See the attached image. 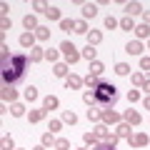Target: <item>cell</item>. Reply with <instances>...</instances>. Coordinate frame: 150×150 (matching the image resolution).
<instances>
[{"label":"cell","mask_w":150,"mask_h":150,"mask_svg":"<svg viewBox=\"0 0 150 150\" xmlns=\"http://www.w3.org/2000/svg\"><path fill=\"white\" fill-rule=\"evenodd\" d=\"M115 98H118V88L110 85V83H100V85L95 88V100L100 103L103 108H108L112 100H115Z\"/></svg>","instance_id":"6da1fadb"},{"label":"cell","mask_w":150,"mask_h":150,"mask_svg":"<svg viewBox=\"0 0 150 150\" xmlns=\"http://www.w3.org/2000/svg\"><path fill=\"white\" fill-rule=\"evenodd\" d=\"M60 53H63V58H65V63H78V60L83 58L80 53H78V48H75L73 43H70V40H63V43H60Z\"/></svg>","instance_id":"7a4b0ae2"},{"label":"cell","mask_w":150,"mask_h":150,"mask_svg":"<svg viewBox=\"0 0 150 150\" xmlns=\"http://www.w3.org/2000/svg\"><path fill=\"white\" fill-rule=\"evenodd\" d=\"M0 98H3V103H15V100H18V90H15V85H3Z\"/></svg>","instance_id":"3957f363"},{"label":"cell","mask_w":150,"mask_h":150,"mask_svg":"<svg viewBox=\"0 0 150 150\" xmlns=\"http://www.w3.org/2000/svg\"><path fill=\"white\" fill-rule=\"evenodd\" d=\"M128 143L133 145V148H148V145H150V138H148L145 133H135L133 138L128 140Z\"/></svg>","instance_id":"277c9868"},{"label":"cell","mask_w":150,"mask_h":150,"mask_svg":"<svg viewBox=\"0 0 150 150\" xmlns=\"http://www.w3.org/2000/svg\"><path fill=\"white\" fill-rule=\"evenodd\" d=\"M103 123H105V125H115V123H120V112L110 110V108H103Z\"/></svg>","instance_id":"5b68a950"},{"label":"cell","mask_w":150,"mask_h":150,"mask_svg":"<svg viewBox=\"0 0 150 150\" xmlns=\"http://www.w3.org/2000/svg\"><path fill=\"white\" fill-rule=\"evenodd\" d=\"M83 85H85V83H83L80 75H68V78H65V88H68V90H80Z\"/></svg>","instance_id":"8992f818"},{"label":"cell","mask_w":150,"mask_h":150,"mask_svg":"<svg viewBox=\"0 0 150 150\" xmlns=\"http://www.w3.org/2000/svg\"><path fill=\"white\" fill-rule=\"evenodd\" d=\"M35 40H38V38H35V33H23V35L18 38V43H20L23 48H28V50H33V48H35Z\"/></svg>","instance_id":"52a82bcc"},{"label":"cell","mask_w":150,"mask_h":150,"mask_svg":"<svg viewBox=\"0 0 150 150\" xmlns=\"http://www.w3.org/2000/svg\"><path fill=\"white\" fill-rule=\"evenodd\" d=\"M10 65L23 75V70H25V65H28V55H13V58H10Z\"/></svg>","instance_id":"ba28073f"},{"label":"cell","mask_w":150,"mask_h":150,"mask_svg":"<svg viewBox=\"0 0 150 150\" xmlns=\"http://www.w3.org/2000/svg\"><path fill=\"white\" fill-rule=\"evenodd\" d=\"M115 135H118L120 140H130V138H133V130H130V123H120L118 128H115Z\"/></svg>","instance_id":"9c48e42d"},{"label":"cell","mask_w":150,"mask_h":150,"mask_svg":"<svg viewBox=\"0 0 150 150\" xmlns=\"http://www.w3.org/2000/svg\"><path fill=\"white\" fill-rule=\"evenodd\" d=\"M123 10H125V15H128V18H133V15H143V5H140V3H125Z\"/></svg>","instance_id":"30bf717a"},{"label":"cell","mask_w":150,"mask_h":150,"mask_svg":"<svg viewBox=\"0 0 150 150\" xmlns=\"http://www.w3.org/2000/svg\"><path fill=\"white\" fill-rule=\"evenodd\" d=\"M123 120H125V123H130V125H140L143 115H140L138 110H125V112H123Z\"/></svg>","instance_id":"8fae6325"},{"label":"cell","mask_w":150,"mask_h":150,"mask_svg":"<svg viewBox=\"0 0 150 150\" xmlns=\"http://www.w3.org/2000/svg\"><path fill=\"white\" fill-rule=\"evenodd\" d=\"M23 28H25V33H35L38 28H40L38 25V18L35 15H25L23 18Z\"/></svg>","instance_id":"7c38bea8"},{"label":"cell","mask_w":150,"mask_h":150,"mask_svg":"<svg viewBox=\"0 0 150 150\" xmlns=\"http://www.w3.org/2000/svg\"><path fill=\"white\" fill-rule=\"evenodd\" d=\"M45 115H48V110H45V108H38V110H30V112H28L30 123H43Z\"/></svg>","instance_id":"4fadbf2b"},{"label":"cell","mask_w":150,"mask_h":150,"mask_svg":"<svg viewBox=\"0 0 150 150\" xmlns=\"http://www.w3.org/2000/svg\"><path fill=\"white\" fill-rule=\"evenodd\" d=\"M88 120H90V123H103V108L93 105L90 110H88Z\"/></svg>","instance_id":"5bb4252c"},{"label":"cell","mask_w":150,"mask_h":150,"mask_svg":"<svg viewBox=\"0 0 150 150\" xmlns=\"http://www.w3.org/2000/svg\"><path fill=\"white\" fill-rule=\"evenodd\" d=\"M125 53L128 55H140L143 53V43H140V40H130V43L125 45Z\"/></svg>","instance_id":"9a60e30c"},{"label":"cell","mask_w":150,"mask_h":150,"mask_svg":"<svg viewBox=\"0 0 150 150\" xmlns=\"http://www.w3.org/2000/svg\"><path fill=\"white\" fill-rule=\"evenodd\" d=\"M95 15H98L95 3H83V20H85V18H95Z\"/></svg>","instance_id":"2e32d148"},{"label":"cell","mask_w":150,"mask_h":150,"mask_svg":"<svg viewBox=\"0 0 150 150\" xmlns=\"http://www.w3.org/2000/svg\"><path fill=\"white\" fill-rule=\"evenodd\" d=\"M28 60H30V63H40V60H45V50L35 45V48L30 50V55H28Z\"/></svg>","instance_id":"e0dca14e"},{"label":"cell","mask_w":150,"mask_h":150,"mask_svg":"<svg viewBox=\"0 0 150 150\" xmlns=\"http://www.w3.org/2000/svg\"><path fill=\"white\" fill-rule=\"evenodd\" d=\"M103 73H105V65H103L100 60H93V63H90V73H88V75H93V78H100Z\"/></svg>","instance_id":"ac0fdd59"},{"label":"cell","mask_w":150,"mask_h":150,"mask_svg":"<svg viewBox=\"0 0 150 150\" xmlns=\"http://www.w3.org/2000/svg\"><path fill=\"white\" fill-rule=\"evenodd\" d=\"M43 108H45V110H58V108H60V100H58V98H55V95H48V98H45V100H43Z\"/></svg>","instance_id":"d6986e66"},{"label":"cell","mask_w":150,"mask_h":150,"mask_svg":"<svg viewBox=\"0 0 150 150\" xmlns=\"http://www.w3.org/2000/svg\"><path fill=\"white\" fill-rule=\"evenodd\" d=\"M135 35H138V40H140V43H143V40H145V38H150V25H145V23H143V25H135Z\"/></svg>","instance_id":"ffe728a7"},{"label":"cell","mask_w":150,"mask_h":150,"mask_svg":"<svg viewBox=\"0 0 150 150\" xmlns=\"http://www.w3.org/2000/svg\"><path fill=\"white\" fill-rule=\"evenodd\" d=\"M100 43H103V33L100 30H90V33H88V45L95 48V45H100Z\"/></svg>","instance_id":"44dd1931"},{"label":"cell","mask_w":150,"mask_h":150,"mask_svg":"<svg viewBox=\"0 0 150 150\" xmlns=\"http://www.w3.org/2000/svg\"><path fill=\"white\" fill-rule=\"evenodd\" d=\"M55 143H58L55 133H43V138H40V145H45V148H55Z\"/></svg>","instance_id":"7402d4cb"},{"label":"cell","mask_w":150,"mask_h":150,"mask_svg":"<svg viewBox=\"0 0 150 150\" xmlns=\"http://www.w3.org/2000/svg\"><path fill=\"white\" fill-rule=\"evenodd\" d=\"M53 73H55V78H68V63H55Z\"/></svg>","instance_id":"603a6c76"},{"label":"cell","mask_w":150,"mask_h":150,"mask_svg":"<svg viewBox=\"0 0 150 150\" xmlns=\"http://www.w3.org/2000/svg\"><path fill=\"white\" fill-rule=\"evenodd\" d=\"M118 140H120V138H118L115 133H108L105 138L100 140V145H105V148H115V145H118Z\"/></svg>","instance_id":"cb8c5ba5"},{"label":"cell","mask_w":150,"mask_h":150,"mask_svg":"<svg viewBox=\"0 0 150 150\" xmlns=\"http://www.w3.org/2000/svg\"><path fill=\"white\" fill-rule=\"evenodd\" d=\"M10 112H13V118H23V115H25V105H23V103H13Z\"/></svg>","instance_id":"d4e9b609"},{"label":"cell","mask_w":150,"mask_h":150,"mask_svg":"<svg viewBox=\"0 0 150 150\" xmlns=\"http://www.w3.org/2000/svg\"><path fill=\"white\" fill-rule=\"evenodd\" d=\"M83 103H85V105L88 108H93V105H95V90H85V93H83Z\"/></svg>","instance_id":"484cf974"},{"label":"cell","mask_w":150,"mask_h":150,"mask_svg":"<svg viewBox=\"0 0 150 150\" xmlns=\"http://www.w3.org/2000/svg\"><path fill=\"white\" fill-rule=\"evenodd\" d=\"M0 148H3V150H15V140H13L10 135H3V140H0Z\"/></svg>","instance_id":"4316f807"},{"label":"cell","mask_w":150,"mask_h":150,"mask_svg":"<svg viewBox=\"0 0 150 150\" xmlns=\"http://www.w3.org/2000/svg\"><path fill=\"white\" fill-rule=\"evenodd\" d=\"M35 38H38V40H50V28L40 25V28L35 30Z\"/></svg>","instance_id":"83f0119b"},{"label":"cell","mask_w":150,"mask_h":150,"mask_svg":"<svg viewBox=\"0 0 150 150\" xmlns=\"http://www.w3.org/2000/svg\"><path fill=\"white\" fill-rule=\"evenodd\" d=\"M63 123H68V125H75V123H78V115H75L73 110H63Z\"/></svg>","instance_id":"f1b7e54d"},{"label":"cell","mask_w":150,"mask_h":150,"mask_svg":"<svg viewBox=\"0 0 150 150\" xmlns=\"http://www.w3.org/2000/svg\"><path fill=\"white\" fill-rule=\"evenodd\" d=\"M60 30H65V33L73 30V33H75V20H70V18H63V20H60Z\"/></svg>","instance_id":"f546056e"},{"label":"cell","mask_w":150,"mask_h":150,"mask_svg":"<svg viewBox=\"0 0 150 150\" xmlns=\"http://www.w3.org/2000/svg\"><path fill=\"white\" fill-rule=\"evenodd\" d=\"M80 55H83L85 60H90V63H93V60H95V55H98V50L93 48V45H85V50H83Z\"/></svg>","instance_id":"4dcf8cb0"},{"label":"cell","mask_w":150,"mask_h":150,"mask_svg":"<svg viewBox=\"0 0 150 150\" xmlns=\"http://www.w3.org/2000/svg\"><path fill=\"white\" fill-rule=\"evenodd\" d=\"M83 140H85V145H98V143H100V138L95 135V130H90V133H85V135H83Z\"/></svg>","instance_id":"1f68e13d"},{"label":"cell","mask_w":150,"mask_h":150,"mask_svg":"<svg viewBox=\"0 0 150 150\" xmlns=\"http://www.w3.org/2000/svg\"><path fill=\"white\" fill-rule=\"evenodd\" d=\"M45 15L50 18V20H63V18H60V10L55 5H48V10H45Z\"/></svg>","instance_id":"d6a6232c"},{"label":"cell","mask_w":150,"mask_h":150,"mask_svg":"<svg viewBox=\"0 0 150 150\" xmlns=\"http://www.w3.org/2000/svg\"><path fill=\"white\" fill-rule=\"evenodd\" d=\"M23 95H25V100H30V103H33V100H35V98H38V88H35V85H28Z\"/></svg>","instance_id":"836d02e7"},{"label":"cell","mask_w":150,"mask_h":150,"mask_svg":"<svg viewBox=\"0 0 150 150\" xmlns=\"http://www.w3.org/2000/svg\"><path fill=\"white\" fill-rule=\"evenodd\" d=\"M83 83H85V85H88V90H95V88L100 85V78H93V75H88V78H85V80H83Z\"/></svg>","instance_id":"e575fe53"},{"label":"cell","mask_w":150,"mask_h":150,"mask_svg":"<svg viewBox=\"0 0 150 150\" xmlns=\"http://www.w3.org/2000/svg\"><path fill=\"white\" fill-rule=\"evenodd\" d=\"M75 33L78 35H88V23L85 20H75Z\"/></svg>","instance_id":"d590c367"},{"label":"cell","mask_w":150,"mask_h":150,"mask_svg":"<svg viewBox=\"0 0 150 150\" xmlns=\"http://www.w3.org/2000/svg\"><path fill=\"white\" fill-rule=\"evenodd\" d=\"M130 80H133V85H135V88H143L145 75H143V73H133V75H130Z\"/></svg>","instance_id":"8d00e7d4"},{"label":"cell","mask_w":150,"mask_h":150,"mask_svg":"<svg viewBox=\"0 0 150 150\" xmlns=\"http://www.w3.org/2000/svg\"><path fill=\"white\" fill-rule=\"evenodd\" d=\"M93 130H95V135H98V138H100V140L105 138L108 133H110V130H108V125H105V123H100V125H95V128H93Z\"/></svg>","instance_id":"74e56055"},{"label":"cell","mask_w":150,"mask_h":150,"mask_svg":"<svg viewBox=\"0 0 150 150\" xmlns=\"http://www.w3.org/2000/svg\"><path fill=\"white\" fill-rule=\"evenodd\" d=\"M58 58H60V53H58V50H53V48H48V50H45V60H50V63H58Z\"/></svg>","instance_id":"f35d334b"},{"label":"cell","mask_w":150,"mask_h":150,"mask_svg":"<svg viewBox=\"0 0 150 150\" xmlns=\"http://www.w3.org/2000/svg\"><path fill=\"white\" fill-rule=\"evenodd\" d=\"M120 28H123V30H135V23H133V18H128V15H125L123 20H120Z\"/></svg>","instance_id":"ab89813d"},{"label":"cell","mask_w":150,"mask_h":150,"mask_svg":"<svg viewBox=\"0 0 150 150\" xmlns=\"http://www.w3.org/2000/svg\"><path fill=\"white\" fill-rule=\"evenodd\" d=\"M115 73L118 75H130V65L128 63H118L115 65Z\"/></svg>","instance_id":"60d3db41"},{"label":"cell","mask_w":150,"mask_h":150,"mask_svg":"<svg viewBox=\"0 0 150 150\" xmlns=\"http://www.w3.org/2000/svg\"><path fill=\"white\" fill-rule=\"evenodd\" d=\"M0 58H3V65H5V63H8V58H10V48H8L5 43L0 45Z\"/></svg>","instance_id":"b9f144b4"},{"label":"cell","mask_w":150,"mask_h":150,"mask_svg":"<svg viewBox=\"0 0 150 150\" xmlns=\"http://www.w3.org/2000/svg\"><path fill=\"white\" fill-rule=\"evenodd\" d=\"M118 25H120V20H115L112 15L105 18V28H108V30H112V28H118Z\"/></svg>","instance_id":"7bdbcfd3"},{"label":"cell","mask_w":150,"mask_h":150,"mask_svg":"<svg viewBox=\"0 0 150 150\" xmlns=\"http://www.w3.org/2000/svg\"><path fill=\"white\" fill-rule=\"evenodd\" d=\"M33 10L45 13V10H48V3H43V0H35V3H33Z\"/></svg>","instance_id":"ee69618b"},{"label":"cell","mask_w":150,"mask_h":150,"mask_svg":"<svg viewBox=\"0 0 150 150\" xmlns=\"http://www.w3.org/2000/svg\"><path fill=\"white\" fill-rule=\"evenodd\" d=\"M55 148H58V150H68V148H70V140H68V138H58Z\"/></svg>","instance_id":"f6af8a7d"},{"label":"cell","mask_w":150,"mask_h":150,"mask_svg":"<svg viewBox=\"0 0 150 150\" xmlns=\"http://www.w3.org/2000/svg\"><path fill=\"white\" fill-rule=\"evenodd\" d=\"M10 28H13V20H10V18H3V20H0V33L10 30Z\"/></svg>","instance_id":"bcb514c9"},{"label":"cell","mask_w":150,"mask_h":150,"mask_svg":"<svg viewBox=\"0 0 150 150\" xmlns=\"http://www.w3.org/2000/svg\"><path fill=\"white\" fill-rule=\"evenodd\" d=\"M128 100L130 103H138L140 100V90H128Z\"/></svg>","instance_id":"7dc6e473"},{"label":"cell","mask_w":150,"mask_h":150,"mask_svg":"<svg viewBox=\"0 0 150 150\" xmlns=\"http://www.w3.org/2000/svg\"><path fill=\"white\" fill-rule=\"evenodd\" d=\"M63 128V120H50V133H58Z\"/></svg>","instance_id":"c3c4849f"},{"label":"cell","mask_w":150,"mask_h":150,"mask_svg":"<svg viewBox=\"0 0 150 150\" xmlns=\"http://www.w3.org/2000/svg\"><path fill=\"white\" fill-rule=\"evenodd\" d=\"M140 68H143V70H150V58H140Z\"/></svg>","instance_id":"681fc988"},{"label":"cell","mask_w":150,"mask_h":150,"mask_svg":"<svg viewBox=\"0 0 150 150\" xmlns=\"http://www.w3.org/2000/svg\"><path fill=\"white\" fill-rule=\"evenodd\" d=\"M0 13H3V18H8V13H10V5H8V3H3V5H0Z\"/></svg>","instance_id":"f907efd6"},{"label":"cell","mask_w":150,"mask_h":150,"mask_svg":"<svg viewBox=\"0 0 150 150\" xmlns=\"http://www.w3.org/2000/svg\"><path fill=\"white\" fill-rule=\"evenodd\" d=\"M143 23H145V25H150V10H143Z\"/></svg>","instance_id":"816d5d0a"},{"label":"cell","mask_w":150,"mask_h":150,"mask_svg":"<svg viewBox=\"0 0 150 150\" xmlns=\"http://www.w3.org/2000/svg\"><path fill=\"white\" fill-rule=\"evenodd\" d=\"M143 90L150 95V78H145V83H143Z\"/></svg>","instance_id":"f5cc1de1"},{"label":"cell","mask_w":150,"mask_h":150,"mask_svg":"<svg viewBox=\"0 0 150 150\" xmlns=\"http://www.w3.org/2000/svg\"><path fill=\"white\" fill-rule=\"evenodd\" d=\"M143 108H145V110H150V95L143 98Z\"/></svg>","instance_id":"db71d44e"},{"label":"cell","mask_w":150,"mask_h":150,"mask_svg":"<svg viewBox=\"0 0 150 150\" xmlns=\"http://www.w3.org/2000/svg\"><path fill=\"white\" fill-rule=\"evenodd\" d=\"M33 150H45V145H35V148H33Z\"/></svg>","instance_id":"11a10c76"},{"label":"cell","mask_w":150,"mask_h":150,"mask_svg":"<svg viewBox=\"0 0 150 150\" xmlns=\"http://www.w3.org/2000/svg\"><path fill=\"white\" fill-rule=\"evenodd\" d=\"M98 150H115V148H105V145H100V148H98Z\"/></svg>","instance_id":"9f6ffc18"},{"label":"cell","mask_w":150,"mask_h":150,"mask_svg":"<svg viewBox=\"0 0 150 150\" xmlns=\"http://www.w3.org/2000/svg\"><path fill=\"white\" fill-rule=\"evenodd\" d=\"M75 150H88V148H75Z\"/></svg>","instance_id":"6f0895ef"}]
</instances>
